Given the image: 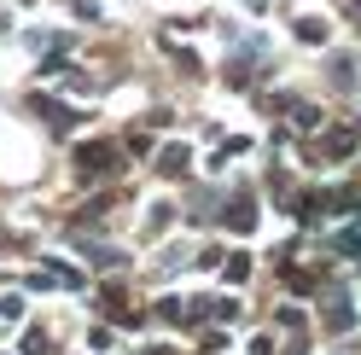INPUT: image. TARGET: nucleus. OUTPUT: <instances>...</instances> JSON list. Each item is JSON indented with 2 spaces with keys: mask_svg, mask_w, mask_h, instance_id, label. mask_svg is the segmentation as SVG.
I'll list each match as a JSON object with an SVG mask.
<instances>
[{
  "mask_svg": "<svg viewBox=\"0 0 361 355\" xmlns=\"http://www.w3.org/2000/svg\"><path fill=\"white\" fill-rule=\"evenodd\" d=\"M111 158H117V151H111V146H87V151H82V169H87V175H94V169L105 175V169H117Z\"/></svg>",
  "mask_w": 361,
  "mask_h": 355,
  "instance_id": "f257e3e1",
  "label": "nucleus"
}]
</instances>
